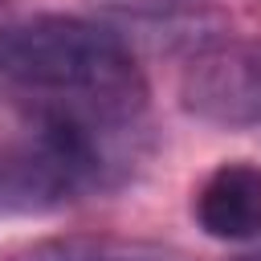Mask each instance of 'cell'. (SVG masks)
Returning a JSON list of instances; mask_svg holds the SVG:
<instances>
[{"mask_svg":"<svg viewBox=\"0 0 261 261\" xmlns=\"http://www.w3.org/2000/svg\"><path fill=\"white\" fill-rule=\"evenodd\" d=\"M0 77L41 106L143 114L147 77L130 45L94 20L29 16L0 29Z\"/></svg>","mask_w":261,"mask_h":261,"instance_id":"obj_1","label":"cell"},{"mask_svg":"<svg viewBox=\"0 0 261 261\" xmlns=\"http://www.w3.org/2000/svg\"><path fill=\"white\" fill-rule=\"evenodd\" d=\"M179 106L212 126L261 122V45H216L188 61Z\"/></svg>","mask_w":261,"mask_h":261,"instance_id":"obj_2","label":"cell"},{"mask_svg":"<svg viewBox=\"0 0 261 261\" xmlns=\"http://www.w3.org/2000/svg\"><path fill=\"white\" fill-rule=\"evenodd\" d=\"M82 196H94L82 167L45 130L0 143V216H45Z\"/></svg>","mask_w":261,"mask_h":261,"instance_id":"obj_3","label":"cell"},{"mask_svg":"<svg viewBox=\"0 0 261 261\" xmlns=\"http://www.w3.org/2000/svg\"><path fill=\"white\" fill-rule=\"evenodd\" d=\"M192 220L212 241H257L261 237V163L224 159L192 192Z\"/></svg>","mask_w":261,"mask_h":261,"instance_id":"obj_4","label":"cell"},{"mask_svg":"<svg viewBox=\"0 0 261 261\" xmlns=\"http://www.w3.org/2000/svg\"><path fill=\"white\" fill-rule=\"evenodd\" d=\"M16 261H188V253L130 237H53L24 249Z\"/></svg>","mask_w":261,"mask_h":261,"instance_id":"obj_5","label":"cell"}]
</instances>
